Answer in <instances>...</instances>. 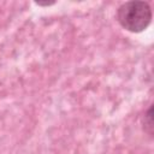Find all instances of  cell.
Returning <instances> with one entry per match:
<instances>
[{"label": "cell", "mask_w": 154, "mask_h": 154, "mask_svg": "<svg viewBox=\"0 0 154 154\" xmlns=\"http://www.w3.org/2000/svg\"><path fill=\"white\" fill-rule=\"evenodd\" d=\"M117 20L125 30L141 32L152 22V8L146 1H126L118 7Z\"/></svg>", "instance_id": "1"}, {"label": "cell", "mask_w": 154, "mask_h": 154, "mask_svg": "<svg viewBox=\"0 0 154 154\" xmlns=\"http://www.w3.org/2000/svg\"><path fill=\"white\" fill-rule=\"evenodd\" d=\"M53 4H54V1H51V2H40V1H36V5H40V6H51Z\"/></svg>", "instance_id": "2"}]
</instances>
